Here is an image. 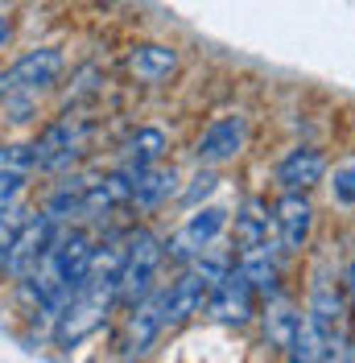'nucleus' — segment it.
Segmentation results:
<instances>
[{
	"instance_id": "obj_20",
	"label": "nucleus",
	"mask_w": 355,
	"mask_h": 363,
	"mask_svg": "<svg viewBox=\"0 0 355 363\" xmlns=\"http://www.w3.org/2000/svg\"><path fill=\"white\" fill-rule=\"evenodd\" d=\"M231 240H236V248H256V244H268V215L256 203H248L244 211L236 215V223H231Z\"/></svg>"
},
{
	"instance_id": "obj_19",
	"label": "nucleus",
	"mask_w": 355,
	"mask_h": 363,
	"mask_svg": "<svg viewBox=\"0 0 355 363\" xmlns=\"http://www.w3.org/2000/svg\"><path fill=\"white\" fill-rule=\"evenodd\" d=\"M83 186L87 178H62L50 194H45V215L54 223H70V219H83Z\"/></svg>"
},
{
	"instance_id": "obj_8",
	"label": "nucleus",
	"mask_w": 355,
	"mask_h": 363,
	"mask_svg": "<svg viewBox=\"0 0 355 363\" xmlns=\"http://www.w3.org/2000/svg\"><path fill=\"white\" fill-rule=\"evenodd\" d=\"M58 227L50 215H29V219H21V227H17V235H13V248H9V256H4V272L13 277V281H21V277H29V272L38 269V260L45 256V248H50V240L58 235Z\"/></svg>"
},
{
	"instance_id": "obj_7",
	"label": "nucleus",
	"mask_w": 355,
	"mask_h": 363,
	"mask_svg": "<svg viewBox=\"0 0 355 363\" xmlns=\"http://www.w3.org/2000/svg\"><path fill=\"white\" fill-rule=\"evenodd\" d=\"M223 227H227V211H223V206H202V211H195V215H186V223L178 227L170 240H161L165 260L190 264L202 248H211V244L219 240Z\"/></svg>"
},
{
	"instance_id": "obj_24",
	"label": "nucleus",
	"mask_w": 355,
	"mask_h": 363,
	"mask_svg": "<svg viewBox=\"0 0 355 363\" xmlns=\"http://www.w3.org/2000/svg\"><path fill=\"white\" fill-rule=\"evenodd\" d=\"M339 285H343V294H347V301H351V310H355V244H351V252H347V269L339 277Z\"/></svg>"
},
{
	"instance_id": "obj_2",
	"label": "nucleus",
	"mask_w": 355,
	"mask_h": 363,
	"mask_svg": "<svg viewBox=\"0 0 355 363\" xmlns=\"http://www.w3.org/2000/svg\"><path fill=\"white\" fill-rule=\"evenodd\" d=\"M306 326L318 339L322 355L334 359L343 347H347V326H351V301L343 294V285L334 281L327 269H318L310 277V297H306Z\"/></svg>"
},
{
	"instance_id": "obj_14",
	"label": "nucleus",
	"mask_w": 355,
	"mask_h": 363,
	"mask_svg": "<svg viewBox=\"0 0 355 363\" xmlns=\"http://www.w3.org/2000/svg\"><path fill=\"white\" fill-rule=\"evenodd\" d=\"M302 322H306V314L297 310V301H289L285 294L265 297V310H261V326H265V342L273 347V351L289 355V347H293V339H297Z\"/></svg>"
},
{
	"instance_id": "obj_10",
	"label": "nucleus",
	"mask_w": 355,
	"mask_h": 363,
	"mask_svg": "<svg viewBox=\"0 0 355 363\" xmlns=\"http://www.w3.org/2000/svg\"><path fill=\"white\" fill-rule=\"evenodd\" d=\"M202 306H207V281L186 264V269L161 289V318H165V330H178V326H186L190 318H199Z\"/></svg>"
},
{
	"instance_id": "obj_25",
	"label": "nucleus",
	"mask_w": 355,
	"mask_h": 363,
	"mask_svg": "<svg viewBox=\"0 0 355 363\" xmlns=\"http://www.w3.org/2000/svg\"><path fill=\"white\" fill-rule=\"evenodd\" d=\"M9 33H13V25H9V17H0V50L9 45Z\"/></svg>"
},
{
	"instance_id": "obj_18",
	"label": "nucleus",
	"mask_w": 355,
	"mask_h": 363,
	"mask_svg": "<svg viewBox=\"0 0 355 363\" xmlns=\"http://www.w3.org/2000/svg\"><path fill=\"white\" fill-rule=\"evenodd\" d=\"M129 70L141 83H161V79H170L178 70V50H170V45H161V42L136 45L133 54H129Z\"/></svg>"
},
{
	"instance_id": "obj_6",
	"label": "nucleus",
	"mask_w": 355,
	"mask_h": 363,
	"mask_svg": "<svg viewBox=\"0 0 355 363\" xmlns=\"http://www.w3.org/2000/svg\"><path fill=\"white\" fill-rule=\"evenodd\" d=\"M207 314L223 322V326H244L256 318V289L248 285V277L236 269V260H231V269L223 272L219 281H211L207 285V306H202Z\"/></svg>"
},
{
	"instance_id": "obj_3",
	"label": "nucleus",
	"mask_w": 355,
	"mask_h": 363,
	"mask_svg": "<svg viewBox=\"0 0 355 363\" xmlns=\"http://www.w3.org/2000/svg\"><path fill=\"white\" fill-rule=\"evenodd\" d=\"M111 310H116V285L83 281L67 297V306L54 314V339H58V347H79L83 339H91Z\"/></svg>"
},
{
	"instance_id": "obj_26",
	"label": "nucleus",
	"mask_w": 355,
	"mask_h": 363,
	"mask_svg": "<svg viewBox=\"0 0 355 363\" xmlns=\"http://www.w3.org/2000/svg\"><path fill=\"white\" fill-rule=\"evenodd\" d=\"M347 347H355V310H351V326H347ZM351 359H355V351H351Z\"/></svg>"
},
{
	"instance_id": "obj_21",
	"label": "nucleus",
	"mask_w": 355,
	"mask_h": 363,
	"mask_svg": "<svg viewBox=\"0 0 355 363\" xmlns=\"http://www.w3.org/2000/svg\"><path fill=\"white\" fill-rule=\"evenodd\" d=\"M331 194H334V203H343V206H355V153H347L343 161H334V169H331Z\"/></svg>"
},
{
	"instance_id": "obj_11",
	"label": "nucleus",
	"mask_w": 355,
	"mask_h": 363,
	"mask_svg": "<svg viewBox=\"0 0 355 363\" xmlns=\"http://www.w3.org/2000/svg\"><path fill=\"white\" fill-rule=\"evenodd\" d=\"M277 244L281 252H302L310 244V231H314V203L306 199V190H285L277 199Z\"/></svg>"
},
{
	"instance_id": "obj_9",
	"label": "nucleus",
	"mask_w": 355,
	"mask_h": 363,
	"mask_svg": "<svg viewBox=\"0 0 355 363\" xmlns=\"http://www.w3.org/2000/svg\"><path fill=\"white\" fill-rule=\"evenodd\" d=\"M248 140V116L244 112H223L215 116L202 136L195 140V157L199 165H223V161H236L240 157V149H244Z\"/></svg>"
},
{
	"instance_id": "obj_12",
	"label": "nucleus",
	"mask_w": 355,
	"mask_h": 363,
	"mask_svg": "<svg viewBox=\"0 0 355 363\" xmlns=\"http://www.w3.org/2000/svg\"><path fill=\"white\" fill-rule=\"evenodd\" d=\"M165 335V318H161V289L145 294L136 306H129V322H124V355H145L153 351V342Z\"/></svg>"
},
{
	"instance_id": "obj_15",
	"label": "nucleus",
	"mask_w": 355,
	"mask_h": 363,
	"mask_svg": "<svg viewBox=\"0 0 355 363\" xmlns=\"http://www.w3.org/2000/svg\"><path fill=\"white\" fill-rule=\"evenodd\" d=\"M236 269L248 277V285L256 289V297L281 294V264L273 256V244H256V248H240Z\"/></svg>"
},
{
	"instance_id": "obj_4",
	"label": "nucleus",
	"mask_w": 355,
	"mask_h": 363,
	"mask_svg": "<svg viewBox=\"0 0 355 363\" xmlns=\"http://www.w3.org/2000/svg\"><path fill=\"white\" fill-rule=\"evenodd\" d=\"M165 248H161V235L141 227L133 235H124V264H120V281H116V306H136L145 294L157 289V272H161Z\"/></svg>"
},
{
	"instance_id": "obj_1",
	"label": "nucleus",
	"mask_w": 355,
	"mask_h": 363,
	"mask_svg": "<svg viewBox=\"0 0 355 363\" xmlns=\"http://www.w3.org/2000/svg\"><path fill=\"white\" fill-rule=\"evenodd\" d=\"M58 74H62V54L54 45L21 54L13 67L0 74V108L9 112V120H25L33 112L38 95H45L58 83Z\"/></svg>"
},
{
	"instance_id": "obj_23",
	"label": "nucleus",
	"mask_w": 355,
	"mask_h": 363,
	"mask_svg": "<svg viewBox=\"0 0 355 363\" xmlns=\"http://www.w3.org/2000/svg\"><path fill=\"white\" fill-rule=\"evenodd\" d=\"M195 182H199V186H190V190L182 194V203H199V194H211V190H215V182H219V178H215V169H202V174H199Z\"/></svg>"
},
{
	"instance_id": "obj_13",
	"label": "nucleus",
	"mask_w": 355,
	"mask_h": 363,
	"mask_svg": "<svg viewBox=\"0 0 355 363\" xmlns=\"http://www.w3.org/2000/svg\"><path fill=\"white\" fill-rule=\"evenodd\" d=\"M273 178H277L281 190H314L327 178V153L314 149V145H297V149H289L285 157L277 161Z\"/></svg>"
},
{
	"instance_id": "obj_22",
	"label": "nucleus",
	"mask_w": 355,
	"mask_h": 363,
	"mask_svg": "<svg viewBox=\"0 0 355 363\" xmlns=\"http://www.w3.org/2000/svg\"><path fill=\"white\" fill-rule=\"evenodd\" d=\"M17 227H21V219H17V203H13V206H4V211H0V269H4V256H9V248H13Z\"/></svg>"
},
{
	"instance_id": "obj_5",
	"label": "nucleus",
	"mask_w": 355,
	"mask_h": 363,
	"mask_svg": "<svg viewBox=\"0 0 355 363\" xmlns=\"http://www.w3.org/2000/svg\"><path fill=\"white\" fill-rule=\"evenodd\" d=\"M83 149H87V124L62 116V120L45 124L42 136L33 140V161H38L42 174H67L70 165L83 157Z\"/></svg>"
},
{
	"instance_id": "obj_17",
	"label": "nucleus",
	"mask_w": 355,
	"mask_h": 363,
	"mask_svg": "<svg viewBox=\"0 0 355 363\" xmlns=\"http://www.w3.org/2000/svg\"><path fill=\"white\" fill-rule=\"evenodd\" d=\"M165 133L161 128H153V124H145V128H136L129 140H124V149H120V169H129V174H136V169H149V165H157V161L165 157Z\"/></svg>"
},
{
	"instance_id": "obj_16",
	"label": "nucleus",
	"mask_w": 355,
	"mask_h": 363,
	"mask_svg": "<svg viewBox=\"0 0 355 363\" xmlns=\"http://www.w3.org/2000/svg\"><path fill=\"white\" fill-rule=\"evenodd\" d=\"M174 190H178L174 165H161L157 161L149 169H136L133 174V199H129V206H136V211H157Z\"/></svg>"
}]
</instances>
